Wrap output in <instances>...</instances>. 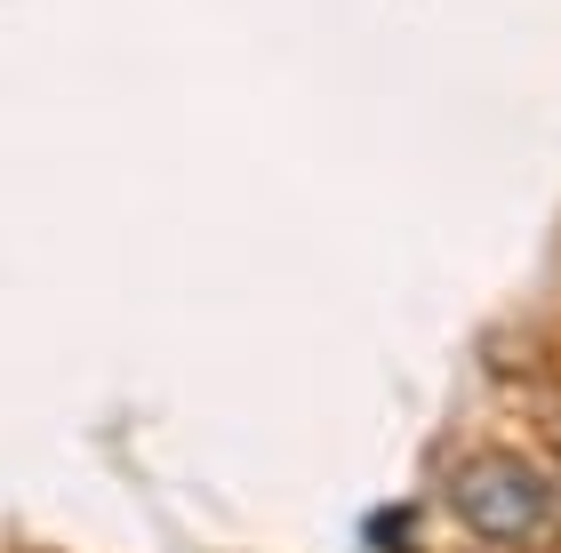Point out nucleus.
<instances>
[{"label":"nucleus","mask_w":561,"mask_h":553,"mask_svg":"<svg viewBox=\"0 0 561 553\" xmlns=\"http://www.w3.org/2000/svg\"><path fill=\"white\" fill-rule=\"evenodd\" d=\"M449 514H457V530H473L481 545H529V538H546V521H553V489L522 458H473V465H457V482H449Z\"/></svg>","instance_id":"obj_1"}]
</instances>
